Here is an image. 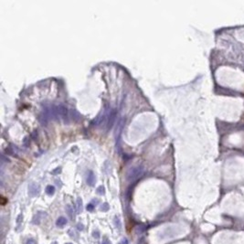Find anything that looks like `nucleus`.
<instances>
[{"mask_svg": "<svg viewBox=\"0 0 244 244\" xmlns=\"http://www.w3.org/2000/svg\"><path fill=\"white\" fill-rule=\"evenodd\" d=\"M144 173V167L142 166H137V167H131L129 171L127 172L126 178L129 182H134L136 179H138Z\"/></svg>", "mask_w": 244, "mask_h": 244, "instance_id": "1", "label": "nucleus"}, {"mask_svg": "<svg viewBox=\"0 0 244 244\" xmlns=\"http://www.w3.org/2000/svg\"><path fill=\"white\" fill-rule=\"evenodd\" d=\"M40 192V187L38 185L35 183H31L30 185L29 186V195L30 197H37V196L39 195Z\"/></svg>", "mask_w": 244, "mask_h": 244, "instance_id": "2", "label": "nucleus"}, {"mask_svg": "<svg viewBox=\"0 0 244 244\" xmlns=\"http://www.w3.org/2000/svg\"><path fill=\"white\" fill-rule=\"evenodd\" d=\"M116 118V110L115 109H113L111 110L110 114H109V117H108V121L106 123V126H107V130H111L113 128L114 124V122H115Z\"/></svg>", "mask_w": 244, "mask_h": 244, "instance_id": "3", "label": "nucleus"}, {"mask_svg": "<svg viewBox=\"0 0 244 244\" xmlns=\"http://www.w3.org/2000/svg\"><path fill=\"white\" fill-rule=\"evenodd\" d=\"M46 216H47V213H45V212H38V213L35 215L34 219H33V223L34 224H39L40 221L42 220V219L45 218Z\"/></svg>", "mask_w": 244, "mask_h": 244, "instance_id": "4", "label": "nucleus"}, {"mask_svg": "<svg viewBox=\"0 0 244 244\" xmlns=\"http://www.w3.org/2000/svg\"><path fill=\"white\" fill-rule=\"evenodd\" d=\"M87 184L90 187H93L95 184V176L93 171H89L87 175Z\"/></svg>", "mask_w": 244, "mask_h": 244, "instance_id": "5", "label": "nucleus"}, {"mask_svg": "<svg viewBox=\"0 0 244 244\" xmlns=\"http://www.w3.org/2000/svg\"><path fill=\"white\" fill-rule=\"evenodd\" d=\"M67 225V220L64 217H60L56 221V226L59 228H63L64 226Z\"/></svg>", "mask_w": 244, "mask_h": 244, "instance_id": "6", "label": "nucleus"}, {"mask_svg": "<svg viewBox=\"0 0 244 244\" xmlns=\"http://www.w3.org/2000/svg\"><path fill=\"white\" fill-rule=\"evenodd\" d=\"M70 117L71 118L72 120H74V121H79V120H81V115H80V114H78V112H76V110H74V109L70 111Z\"/></svg>", "mask_w": 244, "mask_h": 244, "instance_id": "7", "label": "nucleus"}, {"mask_svg": "<svg viewBox=\"0 0 244 244\" xmlns=\"http://www.w3.org/2000/svg\"><path fill=\"white\" fill-rule=\"evenodd\" d=\"M46 193L48 194L49 196H52L53 194L55 193V187L54 186H48L47 187H46Z\"/></svg>", "mask_w": 244, "mask_h": 244, "instance_id": "8", "label": "nucleus"}, {"mask_svg": "<svg viewBox=\"0 0 244 244\" xmlns=\"http://www.w3.org/2000/svg\"><path fill=\"white\" fill-rule=\"evenodd\" d=\"M66 211L67 213H68L69 217H70L71 220H73L74 216H73V208H71V206L70 205H67L66 206Z\"/></svg>", "mask_w": 244, "mask_h": 244, "instance_id": "9", "label": "nucleus"}, {"mask_svg": "<svg viewBox=\"0 0 244 244\" xmlns=\"http://www.w3.org/2000/svg\"><path fill=\"white\" fill-rule=\"evenodd\" d=\"M82 211V200L81 199H77V213H81Z\"/></svg>", "mask_w": 244, "mask_h": 244, "instance_id": "10", "label": "nucleus"}, {"mask_svg": "<svg viewBox=\"0 0 244 244\" xmlns=\"http://www.w3.org/2000/svg\"><path fill=\"white\" fill-rule=\"evenodd\" d=\"M109 205H108V203H103V204L101 206L100 209L102 210V211H108L109 210Z\"/></svg>", "mask_w": 244, "mask_h": 244, "instance_id": "11", "label": "nucleus"}, {"mask_svg": "<svg viewBox=\"0 0 244 244\" xmlns=\"http://www.w3.org/2000/svg\"><path fill=\"white\" fill-rule=\"evenodd\" d=\"M97 193H98L99 195H104V193H105V189H104V187H102V186H100V187L97 188Z\"/></svg>", "mask_w": 244, "mask_h": 244, "instance_id": "12", "label": "nucleus"}, {"mask_svg": "<svg viewBox=\"0 0 244 244\" xmlns=\"http://www.w3.org/2000/svg\"><path fill=\"white\" fill-rule=\"evenodd\" d=\"M26 244H37V242L34 239H29V240L26 241Z\"/></svg>", "mask_w": 244, "mask_h": 244, "instance_id": "13", "label": "nucleus"}, {"mask_svg": "<svg viewBox=\"0 0 244 244\" xmlns=\"http://www.w3.org/2000/svg\"><path fill=\"white\" fill-rule=\"evenodd\" d=\"M86 208H87L88 211H93V210L94 209V206H93V204H89V205H87Z\"/></svg>", "mask_w": 244, "mask_h": 244, "instance_id": "14", "label": "nucleus"}, {"mask_svg": "<svg viewBox=\"0 0 244 244\" xmlns=\"http://www.w3.org/2000/svg\"><path fill=\"white\" fill-rule=\"evenodd\" d=\"M93 237H94V238L99 239V237H100V232H99L98 230H94V231H93Z\"/></svg>", "mask_w": 244, "mask_h": 244, "instance_id": "15", "label": "nucleus"}, {"mask_svg": "<svg viewBox=\"0 0 244 244\" xmlns=\"http://www.w3.org/2000/svg\"><path fill=\"white\" fill-rule=\"evenodd\" d=\"M119 244H129V241H128V240H127L126 238H123V240H122L121 241L119 242Z\"/></svg>", "mask_w": 244, "mask_h": 244, "instance_id": "16", "label": "nucleus"}, {"mask_svg": "<svg viewBox=\"0 0 244 244\" xmlns=\"http://www.w3.org/2000/svg\"><path fill=\"white\" fill-rule=\"evenodd\" d=\"M115 225H116V227H117V225H118V228H121V224H120V220L118 218H115Z\"/></svg>", "mask_w": 244, "mask_h": 244, "instance_id": "17", "label": "nucleus"}, {"mask_svg": "<svg viewBox=\"0 0 244 244\" xmlns=\"http://www.w3.org/2000/svg\"><path fill=\"white\" fill-rule=\"evenodd\" d=\"M77 228L80 229V230H82V229H83V228H84V226L82 225V224L79 223V224H78V225H77Z\"/></svg>", "mask_w": 244, "mask_h": 244, "instance_id": "18", "label": "nucleus"}, {"mask_svg": "<svg viewBox=\"0 0 244 244\" xmlns=\"http://www.w3.org/2000/svg\"><path fill=\"white\" fill-rule=\"evenodd\" d=\"M1 199H2V201H1V204H2V205H5V204H6V201H8V200H6V199H5L4 197H1Z\"/></svg>", "mask_w": 244, "mask_h": 244, "instance_id": "19", "label": "nucleus"}, {"mask_svg": "<svg viewBox=\"0 0 244 244\" xmlns=\"http://www.w3.org/2000/svg\"><path fill=\"white\" fill-rule=\"evenodd\" d=\"M61 167H58V168L56 169L55 171H53V174H56V173H58V172L60 173V172H61Z\"/></svg>", "mask_w": 244, "mask_h": 244, "instance_id": "20", "label": "nucleus"}, {"mask_svg": "<svg viewBox=\"0 0 244 244\" xmlns=\"http://www.w3.org/2000/svg\"><path fill=\"white\" fill-rule=\"evenodd\" d=\"M102 244H111V242L109 240H104V241H102Z\"/></svg>", "mask_w": 244, "mask_h": 244, "instance_id": "21", "label": "nucleus"}, {"mask_svg": "<svg viewBox=\"0 0 244 244\" xmlns=\"http://www.w3.org/2000/svg\"><path fill=\"white\" fill-rule=\"evenodd\" d=\"M51 244H58V243H57V242H56V241H54V242H52V243H51Z\"/></svg>", "mask_w": 244, "mask_h": 244, "instance_id": "22", "label": "nucleus"}, {"mask_svg": "<svg viewBox=\"0 0 244 244\" xmlns=\"http://www.w3.org/2000/svg\"><path fill=\"white\" fill-rule=\"evenodd\" d=\"M66 244H72V243H66Z\"/></svg>", "mask_w": 244, "mask_h": 244, "instance_id": "23", "label": "nucleus"}]
</instances>
